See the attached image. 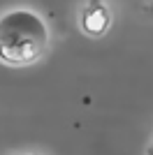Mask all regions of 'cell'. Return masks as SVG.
<instances>
[{
	"label": "cell",
	"mask_w": 153,
	"mask_h": 155,
	"mask_svg": "<svg viewBox=\"0 0 153 155\" xmlns=\"http://www.w3.org/2000/svg\"><path fill=\"white\" fill-rule=\"evenodd\" d=\"M49 49V28L30 9H12L0 16V63L25 67Z\"/></svg>",
	"instance_id": "6da1fadb"
},
{
	"label": "cell",
	"mask_w": 153,
	"mask_h": 155,
	"mask_svg": "<svg viewBox=\"0 0 153 155\" xmlns=\"http://www.w3.org/2000/svg\"><path fill=\"white\" fill-rule=\"evenodd\" d=\"M111 26V12L102 0H88L81 9V30L90 37H100Z\"/></svg>",
	"instance_id": "7a4b0ae2"
}]
</instances>
